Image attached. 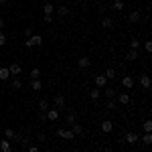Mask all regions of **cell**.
Masks as SVG:
<instances>
[{"label":"cell","mask_w":152,"mask_h":152,"mask_svg":"<svg viewBox=\"0 0 152 152\" xmlns=\"http://www.w3.org/2000/svg\"><path fill=\"white\" fill-rule=\"evenodd\" d=\"M140 10H134V12H130L128 14V18H130V23H140Z\"/></svg>","instance_id":"14"},{"label":"cell","mask_w":152,"mask_h":152,"mask_svg":"<svg viewBox=\"0 0 152 152\" xmlns=\"http://www.w3.org/2000/svg\"><path fill=\"white\" fill-rule=\"evenodd\" d=\"M102 94H104L107 99H114V97H116V89H114V87H107V85H105V91H102Z\"/></svg>","instance_id":"15"},{"label":"cell","mask_w":152,"mask_h":152,"mask_svg":"<svg viewBox=\"0 0 152 152\" xmlns=\"http://www.w3.org/2000/svg\"><path fill=\"white\" fill-rule=\"evenodd\" d=\"M41 43H43V37L41 35H33L31 39H26V47H37Z\"/></svg>","instance_id":"2"},{"label":"cell","mask_w":152,"mask_h":152,"mask_svg":"<svg viewBox=\"0 0 152 152\" xmlns=\"http://www.w3.org/2000/svg\"><path fill=\"white\" fill-rule=\"evenodd\" d=\"M138 140H140L142 144H144V146H148V144L152 142V134H150V132H146V134H144L142 138H138Z\"/></svg>","instance_id":"22"},{"label":"cell","mask_w":152,"mask_h":152,"mask_svg":"<svg viewBox=\"0 0 152 152\" xmlns=\"http://www.w3.org/2000/svg\"><path fill=\"white\" fill-rule=\"evenodd\" d=\"M39 107H41L43 112H47V110H49V99H45V97H43V99L39 102Z\"/></svg>","instance_id":"30"},{"label":"cell","mask_w":152,"mask_h":152,"mask_svg":"<svg viewBox=\"0 0 152 152\" xmlns=\"http://www.w3.org/2000/svg\"><path fill=\"white\" fill-rule=\"evenodd\" d=\"M45 23H47V24L53 23V14H45Z\"/></svg>","instance_id":"38"},{"label":"cell","mask_w":152,"mask_h":152,"mask_svg":"<svg viewBox=\"0 0 152 152\" xmlns=\"http://www.w3.org/2000/svg\"><path fill=\"white\" fill-rule=\"evenodd\" d=\"M0 152H12V146H10V140H0Z\"/></svg>","instance_id":"10"},{"label":"cell","mask_w":152,"mask_h":152,"mask_svg":"<svg viewBox=\"0 0 152 152\" xmlns=\"http://www.w3.org/2000/svg\"><path fill=\"white\" fill-rule=\"evenodd\" d=\"M116 95H118V104H122V105H128L132 102L130 94H116Z\"/></svg>","instance_id":"8"},{"label":"cell","mask_w":152,"mask_h":152,"mask_svg":"<svg viewBox=\"0 0 152 152\" xmlns=\"http://www.w3.org/2000/svg\"><path fill=\"white\" fill-rule=\"evenodd\" d=\"M12 87H14V89H23V81H20V79H14V81H12Z\"/></svg>","instance_id":"35"},{"label":"cell","mask_w":152,"mask_h":152,"mask_svg":"<svg viewBox=\"0 0 152 152\" xmlns=\"http://www.w3.org/2000/svg\"><path fill=\"white\" fill-rule=\"evenodd\" d=\"M136 59H138V51H132L130 49L128 53H126V61H136Z\"/></svg>","instance_id":"23"},{"label":"cell","mask_w":152,"mask_h":152,"mask_svg":"<svg viewBox=\"0 0 152 152\" xmlns=\"http://www.w3.org/2000/svg\"><path fill=\"white\" fill-rule=\"evenodd\" d=\"M33 37V28H24V39H31Z\"/></svg>","instance_id":"37"},{"label":"cell","mask_w":152,"mask_h":152,"mask_svg":"<svg viewBox=\"0 0 152 152\" xmlns=\"http://www.w3.org/2000/svg\"><path fill=\"white\" fill-rule=\"evenodd\" d=\"M31 79H41V69H33L31 71Z\"/></svg>","instance_id":"32"},{"label":"cell","mask_w":152,"mask_h":152,"mask_svg":"<svg viewBox=\"0 0 152 152\" xmlns=\"http://www.w3.org/2000/svg\"><path fill=\"white\" fill-rule=\"evenodd\" d=\"M77 65H79L81 69H87V67L91 65V59L87 57V55H83V57H79V59H77Z\"/></svg>","instance_id":"5"},{"label":"cell","mask_w":152,"mask_h":152,"mask_svg":"<svg viewBox=\"0 0 152 152\" xmlns=\"http://www.w3.org/2000/svg\"><path fill=\"white\" fill-rule=\"evenodd\" d=\"M99 128H102V132H105V134H107V132H112V130H114V124H112L110 120H104Z\"/></svg>","instance_id":"13"},{"label":"cell","mask_w":152,"mask_h":152,"mask_svg":"<svg viewBox=\"0 0 152 152\" xmlns=\"http://www.w3.org/2000/svg\"><path fill=\"white\" fill-rule=\"evenodd\" d=\"M144 49H146L148 53H152V41H146V43H144Z\"/></svg>","instance_id":"36"},{"label":"cell","mask_w":152,"mask_h":152,"mask_svg":"<svg viewBox=\"0 0 152 152\" xmlns=\"http://www.w3.org/2000/svg\"><path fill=\"white\" fill-rule=\"evenodd\" d=\"M4 138H6V140H12V138H14V130L6 128V130H4Z\"/></svg>","instance_id":"31"},{"label":"cell","mask_w":152,"mask_h":152,"mask_svg":"<svg viewBox=\"0 0 152 152\" xmlns=\"http://www.w3.org/2000/svg\"><path fill=\"white\" fill-rule=\"evenodd\" d=\"M116 102H114V99H107V102H105V110H107V112H116Z\"/></svg>","instance_id":"24"},{"label":"cell","mask_w":152,"mask_h":152,"mask_svg":"<svg viewBox=\"0 0 152 152\" xmlns=\"http://www.w3.org/2000/svg\"><path fill=\"white\" fill-rule=\"evenodd\" d=\"M31 87H33L35 91H41V89H43V81H41V79H31Z\"/></svg>","instance_id":"18"},{"label":"cell","mask_w":152,"mask_h":152,"mask_svg":"<svg viewBox=\"0 0 152 152\" xmlns=\"http://www.w3.org/2000/svg\"><path fill=\"white\" fill-rule=\"evenodd\" d=\"M10 77V71H8V67H0V81H6Z\"/></svg>","instance_id":"16"},{"label":"cell","mask_w":152,"mask_h":152,"mask_svg":"<svg viewBox=\"0 0 152 152\" xmlns=\"http://www.w3.org/2000/svg\"><path fill=\"white\" fill-rule=\"evenodd\" d=\"M45 118H47L49 122H57V120H59V110H57V107H55V110H47Z\"/></svg>","instance_id":"4"},{"label":"cell","mask_w":152,"mask_h":152,"mask_svg":"<svg viewBox=\"0 0 152 152\" xmlns=\"http://www.w3.org/2000/svg\"><path fill=\"white\" fill-rule=\"evenodd\" d=\"M102 26H104V28H112V26H114V20H112L110 16H105L104 20H102Z\"/></svg>","instance_id":"25"},{"label":"cell","mask_w":152,"mask_h":152,"mask_svg":"<svg viewBox=\"0 0 152 152\" xmlns=\"http://www.w3.org/2000/svg\"><path fill=\"white\" fill-rule=\"evenodd\" d=\"M6 43H8V37L4 35V33H0V47H4Z\"/></svg>","instance_id":"34"},{"label":"cell","mask_w":152,"mask_h":152,"mask_svg":"<svg viewBox=\"0 0 152 152\" xmlns=\"http://www.w3.org/2000/svg\"><path fill=\"white\" fill-rule=\"evenodd\" d=\"M138 138H140V136H138L136 132H126L124 142H126V144H136V142H138Z\"/></svg>","instance_id":"3"},{"label":"cell","mask_w":152,"mask_h":152,"mask_svg":"<svg viewBox=\"0 0 152 152\" xmlns=\"http://www.w3.org/2000/svg\"><path fill=\"white\" fill-rule=\"evenodd\" d=\"M53 12H55V6L51 2H45L43 4V14H53Z\"/></svg>","instance_id":"17"},{"label":"cell","mask_w":152,"mask_h":152,"mask_svg":"<svg viewBox=\"0 0 152 152\" xmlns=\"http://www.w3.org/2000/svg\"><path fill=\"white\" fill-rule=\"evenodd\" d=\"M75 152H79V150H75Z\"/></svg>","instance_id":"42"},{"label":"cell","mask_w":152,"mask_h":152,"mask_svg":"<svg viewBox=\"0 0 152 152\" xmlns=\"http://www.w3.org/2000/svg\"><path fill=\"white\" fill-rule=\"evenodd\" d=\"M114 10H118V12L124 10V0H114Z\"/></svg>","instance_id":"28"},{"label":"cell","mask_w":152,"mask_h":152,"mask_svg":"<svg viewBox=\"0 0 152 152\" xmlns=\"http://www.w3.org/2000/svg\"><path fill=\"white\" fill-rule=\"evenodd\" d=\"M122 87H124V89H132V87H134V79H132L130 75H124V77H122Z\"/></svg>","instance_id":"6"},{"label":"cell","mask_w":152,"mask_h":152,"mask_svg":"<svg viewBox=\"0 0 152 152\" xmlns=\"http://www.w3.org/2000/svg\"><path fill=\"white\" fill-rule=\"evenodd\" d=\"M26 152H41V150H39V146H31V148H28Z\"/></svg>","instance_id":"39"},{"label":"cell","mask_w":152,"mask_h":152,"mask_svg":"<svg viewBox=\"0 0 152 152\" xmlns=\"http://www.w3.org/2000/svg\"><path fill=\"white\" fill-rule=\"evenodd\" d=\"M75 118H77V114H73V112H69V114L65 116V120H67V124H69V126H73V124H75Z\"/></svg>","instance_id":"27"},{"label":"cell","mask_w":152,"mask_h":152,"mask_svg":"<svg viewBox=\"0 0 152 152\" xmlns=\"http://www.w3.org/2000/svg\"><path fill=\"white\" fill-rule=\"evenodd\" d=\"M94 81H95V87H99V89L107 85V79H105V75H95Z\"/></svg>","instance_id":"7"},{"label":"cell","mask_w":152,"mask_h":152,"mask_svg":"<svg viewBox=\"0 0 152 152\" xmlns=\"http://www.w3.org/2000/svg\"><path fill=\"white\" fill-rule=\"evenodd\" d=\"M142 128H144V132H152V122H150V120H146V122L142 124Z\"/></svg>","instance_id":"33"},{"label":"cell","mask_w":152,"mask_h":152,"mask_svg":"<svg viewBox=\"0 0 152 152\" xmlns=\"http://www.w3.org/2000/svg\"><path fill=\"white\" fill-rule=\"evenodd\" d=\"M53 102H55V107H57V110H65V97H63V95H57Z\"/></svg>","instance_id":"12"},{"label":"cell","mask_w":152,"mask_h":152,"mask_svg":"<svg viewBox=\"0 0 152 152\" xmlns=\"http://www.w3.org/2000/svg\"><path fill=\"white\" fill-rule=\"evenodd\" d=\"M8 71H10V75H20V71H23V65H20V63H12L10 67H8Z\"/></svg>","instance_id":"9"},{"label":"cell","mask_w":152,"mask_h":152,"mask_svg":"<svg viewBox=\"0 0 152 152\" xmlns=\"http://www.w3.org/2000/svg\"><path fill=\"white\" fill-rule=\"evenodd\" d=\"M4 24H6V23H4V18H0V31L4 28Z\"/></svg>","instance_id":"40"},{"label":"cell","mask_w":152,"mask_h":152,"mask_svg":"<svg viewBox=\"0 0 152 152\" xmlns=\"http://www.w3.org/2000/svg\"><path fill=\"white\" fill-rule=\"evenodd\" d=\"M130 49H132V51H138V49H140V41H138V39H132V41H130Z\"/></svg>","instance_id":"29"},{"label":"cell","mask_w":152,"mask_h":152,"mask_svg":"<svg viewBox=\"0 0 152 152\" xmlns=\"http://www.w3.org/2000/svg\"><path fill=\"white\" fill-rule=\"evenodd\" d=\"M89 95H91V99H99V97H102V89H99V87H94Z\"/></svg>","instance_id":"26"},{"label":"cell","mask_w":152,"mask_h":152,"mask_svg":"<svg viewBox=\"0 0 152 152\" xmlns=\"http://www.w3.org/2000/svg\"><path fill=\"white\" fill-rule=\"evenodd\" d=\"M104 75H105V79H107V81H110V79H116V69H114V67H107Z\"/></svg>","instance_id":"19"},{"label":"cell","mask_w":152,"mask_h":152,"mask_svg":"<svg viewBox=\"0 0 152 152\" xmlns=\"http://www.w3.org/2000/svg\"><path fill=\"white\" fill-rule=\"evenodd\" d=\"M55 12H57L59 16H67V14H69V8L61 4V6H57V8H55Z\"/></svg>","instance_id":"21"},{"label":"cell","mask_w":152,"mask_h":152,"mask_svg":"<svg viewBox=\"0 0 152 152\" xmlns=\"http://www.w3.org/2000/svg\"><path fill=\"white\" fill-rule=\"evenodd\" d=\"M57 136L59 138H63V140H75V134L71 132V130H67V128H59L57 130Z\"/></svg>","instance_id":"1"},{"label":"cell","mask_w":152,"mask_h":152,"mask_svg":"<svg viewBox=\"0 0 152 152\" xmlns=\"http://www.w3.org/2000/svg\"><path fill=\"white\" fill-rule=\"evenodd\" d=\"M71 132H73V134H75V136H81V134H83V126H79V124H77V122H75V124H73V126H71Z\"/></svg>","instance_id":"20"},{"label":"cell","mask_w":152,"mask_h":152,"mask_svg":"<svg viewBox=\"0 0 152 152\" xmlns=\"http://www.w3.org/2000/svg\"><path fill=\"white\" fill-rule=\"evenodd\" d=\"M6 2H8V0H0V6H4V4H6Z\"/></svg>","instance_id":"41"},{"label":"cell","mask_w":152,"mask_h":152,"mask_svg":"<svg viewBox=\"0 0 152 152\" xmlns=\"http://www.w3.org/2000/svg\"><path fill=\"white\" fill-rule=\"evenodd\" d=\"M140 85L144 87V89H150V77H148L146 73H142V75H140Z\"/></svg>","instance_id":"11"}]
</instances>
